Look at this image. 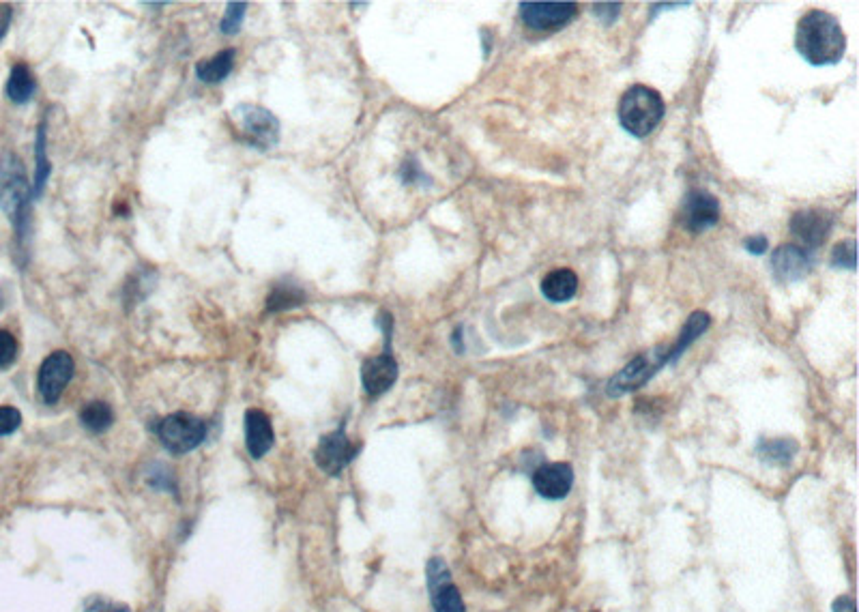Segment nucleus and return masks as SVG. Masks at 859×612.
<instances>
[{
    "label": "nucleus",
    "instance_id": "f257e3e1",
    "mask_svg": "<svg viewBox=\"0 0 859 612\" xmlns=\"http://www.w3.org/2000/svg\"><path fill=\"white\" fill-rule=\"evenodd\" d=\"M795 48L814 67L836 65L847 52V35L832 13L812 9L797 22Z\"/></svg>",
    "mask_w": 859,
    "mask_h": 612
},
{
    "label": "nucleus",
    "instance_id": "412c9836",
    "mask_svg": "<svg viewBox=\"0 0 859 612\" xmlns=\"http://www.w3.org/2000/svg\"><path fill=\"white\" fill-rule=\"evenodd\" d=\"M80 424L93 434H101V432L110 430V426L114 424L112 406L108 402L86 404L80 413Z\"/></svg>",
    "mask_w": 859,
    "mask_h": 612
},
{
    "label": "nucleus",
    "instance_id": "4be33fe9",
    "mask_svg": "<svg viewBox=\"0 0 859 612\" xmlns=\"http://www.w3.org/2000/svg\"><path fill=\"white\" fill-rule=\"evenodd\" d=\"M303 303H305V293L301 288L290 286V284H278L271 290V295L267 297V312H271V314L286 312V310L299 308V305H303Z\"/></svg>",
    "mask_w": 859,
    "mask_h": 612
},
{
    "label": "nucleus",
    "instance_id": "c85d7f7f",
    "mask_svg": "<svg viewBox=\"0 0 859 612\" xmlns=\"http://www.w3.org/2000/svg\"><path fill=\"white\" fill-rule=\"evenodd\" d=\"M744 245H746V250L750 252V254H763V252H767V237H763V235H754V237H748L746 241H744Z\"/></svg>",
    "mask_w": 859,
    "mask_h": 612
},
{
    "label": "nucleus",
    "instance_id": "39448f33",
    "mask_svg": "<svg viewBox=\"0 0 859 612\" xmlns=\"http://www.w3.org/2000/svg\"><path fill=\"white\" fill-rule=\"evenodd\" d=\"M679 355L673 346H655L651 351L638 355L636 359H632L628 366H625L619 374H615L608 381V396L610 398H619L623 393L636 391L638 387H643L645 383H649V378H653L658 374V370L666 363L677 361Z\"/></svg>",
    "mask_w": 859,
    "mask_h": 612
},
{
    "label": "nucleus",
    "instance_id": "dca6fc26",
    "mask_svg": "<svg viewBox=\"0 0 859 612\" xmlns=\"http://www.w3.org/2000/svg\"><path fill=\"white\" fill-rule=\"evenodd\" d=\"M273 426L271 419L260 408H250L245 413V443L250 456L260 460L273 447Z\"/></svg>",
    "mask_w": 859,
    "mask_h": 612
},
{
    "label": "nucleus",
    "instance_id": "a878e982",
    "mask_svg": "<svg viewBox=\"0 0 859 612\" xmlns=\"http://www.w3.org/2000/svg\"><path fill=\"white\" fill-rule=\"evenodd\" d=\"M832 262L836 267H842V269H855V241L849 239V241L838 243L834 247Z\"/></svg>",
    "mask_w": 859,
    "mask_h": 612
},
{
    "label": "nucleus",
    "instance_id": "5701e85b",
    "mask_svg": "<svg viewBox=\"0 0 859 612\" xmlns=\"http://www.w3.org/2000/svg\"><path fill=\"white\" fill-rule=\"evenodd\" d=\"M35 183H33V196L39 198L46 189V183L50 179V159L46 151V123H41L37 129V144H35Z\"/></svg>",
    "mask_w": 859,
    "mask_h": 612
},
{
    "label": "nucleus",
    "instance_id": "f03ea898",
    "mask_svg": "<svg viewBox=\"0 0 859 612\" xmlns=\"http://www.w3.org/2000/svg\"><path fill=\"white\" fill-rule=\"evenodd\" d=\"M31 196L33 187L28 185L20 157L11 151L0 155V209L16 228L20 243L28 232V222H31Z\"/></svg>",
    "mask_w": 859,
    "mask_h": 612
},
{
    "label": "nucleus",
    "instance_id": "4468645a",
    "mask_svg": "<svg viewBox=\"0 0 859 612\" xmlns=\"http://www.w3.org/2000/svg\"><path fill=\"white\" fill-rule=\"evenodd\" d=\"M832 226H834L832 215L821 209L797 211L791 217V224H789L793 235L808 247L823 245L829 237V232H832Z\"/></svg>",
    "mask_w": 859,
    "mask_h": 612
},
{
    "label": "nucleus",
    "instance_id": "b1692460",
    "mask_svg": "<svg viewBox=\"0 0 859 612\" xmlns=\"http://www.w3.org/2000/svg\"><path fill=\"white\" fill-rule=\"evenodd\" d=\"M245 9H247L245 3H228L226 16H224V20L220 24L224 35H235V33L241 31V24L245 20Z\"/></svg>",
    "mask_w": 859,
    "mask_h": 612
},
{
    "label": "nucleus",
    "instance_id": "393cba45",
    "mask_svg": "<svg viewBox=\"0 0 859 612\" xmlns=\"http://www.w3.org/2000/svg\"><path fill=\"white\" fill-rule=\"evenodd\" d=\"M18 357V342L5 329H0V370L9 368Z\"/></svg>",
    "mask_w": 859,
    "mask_h": 612
},
{
    "label": "nucleus",
    "instance_id": "7ed1b4c3",
    "mask_svg": "<svg viewBox=\"0 0 859 612\" xmlns=\"http://www.w3.org/2000/svg\"><path fill=\"white\" fill-rule=\"evenodd\" d=\"M664 119V99L649 86L636 84L619 101V123L628 134L645 138Z\"/></svg>",
    "mask_w": 859,
    "mask_h": 612
},
{
    "label": "nucleus",
    "instance_id": "f3484780",
    "mask_svg": "<svg viewBox=\"0 0 859 612\" xmlns=\"http://www.w3.org/2000/svg\"><path fill=\"white\" fill-rule=\"evenodd\" d=\"M578 290V278L572 269L550 271L542 282V293L552 303H565L574 299Z\"/></svg>",
    "mask_w": 859,
    "mask_h": 612
},
{
    "label": "nucleus",
    "instance_id": "9d476101",
    "mask_svg": "<svg viewBox=\"0 0 859 612\" xmlns=\"http://www.w3.org/2000/svg\"><path fill=\"white\" fill-rule=\"evenodd\" d=\"M679 217L683 228L694 232V235H701V232L718 224L720 202L713 194L703 192V189H694V192L688 194L686 202H683Z\"/></svg>",
    "mask_w": 859,
    "mask_h": 612
},
{
    "label": "nucleus",
    "instance_id": "6ab92c4d",
    "mask_svg": "<svg viewBox=\"0 0 859 612\" xmlns=\"http://www.w3.org/2000/svg\"><path fill=\"white\" fill-rule=\"evenodd\" d=\"M232 67H235V50H224L220 54L207 58V61L198 63L196 76L207 84H217L230 76Z\"/></svg>",
    "mask_w": 859,
    "mask_h": 612
},
{
    "label": "nucleus",
    "instance_id": "1a4fd4ad",
    "mask_svg": "<svg viewBox=\"0 0 859 612\" xmlns=\"http://www.w3.org/2000/svg\"><path fill=\"white\" fill-rule=\"evenodd\" d=\"M357 451L359 447L353 445V441L346 436L344 426H340L338 430L325 434L323 439L318 441L314 458L320 471H325L331 477H338L346 466L353 462Z\"/></svg>",
    "mask_w": 859,
    "mask_h": 612
},
{
    "label": "nucleus",
    "instance_id": "f8f14e48",
    "mask_svg": "<svg viewBox=\"0 0 859 612\" xmlns=\"http://www.w3.org/2000/svg\"><path fill=\"white\" fill-rule=\"evenodd\" d=\"M533 488L544 499L561 501L574 486V469L567 462H548L533 473Z\"/></svg>",
    "mask_w": 859,
    "mask_h": 612
},
{
    "label": "nucleus",
    "instance_id": "c756f323",
    "mask_svg": "<svg viewBox=\"0 0 859 612\" xmlns=\"http://www.w3.org/2000/svg\"><path fill=\"white\" fill-rule=\"evenodd\" d=\"M834 612H855V600L853 597L842 595L834 602Z\"/></svg>",
    "mask_w": 859,
    "mask_h": 612
},
{
    "label": "nucleus",
    "instance_id": "7c9ffc66",
    "mask_svg": "<svg viewBox=\"0 0 859 612\" xmlns=\"http://www.w3.org/2000/svg\"><path fill=\"white\" fill-rule=\"evenodd\" d=\"M11 24V7L0 9V41L7 35V28Z\"/></svg>",
    "mask_w": 859,
    "mask_h": 612
},
{
    "label": "nucleus",
    "instance_id": "aec40b11",
    "mask_svg": "<svg viewBox=\"0 0 859 612\" xmlns=\"http://www.w3.org/2000/svg\"><path fill=\"white\" fill-rule=\"evenodd\" d=\"M797 449L799 447L793 439H771V441L763 439L759 443V447H756V451H759V456L763 462L776 464V466L789 464L795 458Z\"/></svg>",
    "mask_w": 859,
    "mask_h": 612
},
{
    "label": "nucleus",
    "instance_id": "20e7f679",
    "mask_svg": "<svg viewBox=\"0 0 859 612\" xmlns=\"http://www.w3.org/2000/svg\"><path fill=\"white\" fill-rule=\"evenodd\" d=\"M232 121H235L237 138L247 147L258 151H269L280 140V121L267 108L256 104H239L232 108Z\"/></svg>",
    "mask_w": 859,
    "mask_h": 612
},
{
    "label": "nucleus",
    "instance_id": "2eb2a0df",
    "mask_svg": "<svg viewBox=\"0 0 859 612\" xmlns=\"http://www.w3.org/2000/svg\"><path fill=\"white\" fill-rule=\"evenodd\" d=\"M396 378H398V363L391 357V353H383L363 361L361 383L368 396L372 398L383 396V393L396 383Z\"/></svg>",
    "mask_w": 859,
    "mask_h": 612
},
{
    "label": "nucleus",
    "instance_id": "423d86ee",
    "mask_svg": "<svg viewBox=\"0 0 859 612\" xmlns=\"http://www.w3.org/2000/svg\"><path fill=\"white\" fill-rule=\"evenodd\" d=\"M157 434L170 454H187L207 439V424L189 413H172L159 424Z\"/></svg>",
    "mask_w": 859,
    "mask_h": 612
},
{
    "label": "nucleus",
    "instance_id": "a211bd4d",
    "mask_svg": "<svg viewBox=\"0 0 859 612\" xmlns=\"http://www.w3.org/2000/svg\"><path fill=\"white\" fill-rule=\"evenodd\" d=\"M35 91H37V80L33 76L31 67L24 65V63L13 65L9 80H7V97L13 101V104L22 106V104H28V101H31Z\"/></svg>",
    "mask_w": 859,
    "mask_h": 612
},
{
    "label": "nucleus",
    "instance_id": "0eeeda50",
    "mask_svg": "<svg viewBox=\"0 0 859 612\" xmlns=\"http://www.w3.org/2000/svg\"><path fill=\"white\" fill-rule=\"evenodd\" d=\"M426 574H428V591H430V602L434 612H467V606H464L462 595L443 559L439 557L430 559Z\"/></svg>",
    "mask_w": 859,
    "mask_h": 612
},
{
    "label": "nucleus",
    "instance_id": "cd10ccee",
    "mask_svg": "<svg viewBox=\"0 0 859 612\" xmlns=\"http://www.w3.org/2000/svg\"><path fill=\"white\" fill-rule=\"evenodd\" d=\"M86 612H129V606L108 600L104 595H93L84 602Z\"/></svg>",
    "mask_w": 859,
    "mask_h": 612
},
{
    "label": "nucleus",
    "instance_id": "9b49d317",
    "mask_svg": "<svg viewBox=\"0 0 859 612\" xmlns=\"http://www.w3.org/2000/svg\"><path fill=\"white\" fill-rule=\"evenodd\" d=\"M578 13L574 3H520V18L533 31H557Z\"/></svg>",
    "mask_w": 859,
    "mask_h": 612
},
{
    "label": "nucleus",
    "instance_id": "bb28decb",
    "mask_svg": "<svg viewBox=\"0 0 859 612\" xmlns=\"http://www.w3.org/2000/svg\"><path fill=\"white\" fill-rule=\"evenodd\" d=\"M22 424V413L16 406H0V436H9Z\"/></svg>",
    "mask_w": 859,
    "mask_h": 612
},
{
    "label": "nucleus",
    "instance_id": "ddd939ff",
    "mask_svg": "<svg viewBox=\"0 0 859 612\" xmlns=\"http://www.w3.org/2000/svg\"><path fill=\"white\" fill-rule=\"evenodd\" d=\"M812 269V258L797 245H780L771 254V273L780 284H791L804 280Z\"/></svg>",
    "mask_w": 859,
    "mask_h": 612
},
{
    "label": "nucleus",
    "instance_id": "6e6552de",
    "mask_svg": "<svg viewBox=\"0 0 859 612\" xmlns=\"http://www.w3.org/2000/svg\"><path fill=\"white\" fill-rule=\"evenodd\" d=\"M74 372H76V363L65 351H56L43 361L37 378V387L43 402L56 404L61 400L63 391L67 389L71 378H74Z\"/></svg>",
    "mask_w": 859,
    "mask_h": 612
},
{
    "label": "nucleus",
    "instance_id": "2f4dec72",
    "mask_svg": "<svg viewBox=\"0 0 859 612\" xmlns=\"http://www.w3.org/2000/svg\"><path fill=\"white\" fill-rule=\"evenodd\" d=\"M0 308H3V305H0Z\"/></svg>",
    "mask_w": 859,
    "mask_h": 612
}]
</instances>
